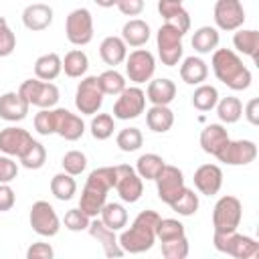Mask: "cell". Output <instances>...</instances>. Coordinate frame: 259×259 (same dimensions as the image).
<instances>
[{
    "mask_svg": "<svg viewBox=\"0 0 259 259\" xmlns=\"http://www.w3.org/2000/svg\"><path fill=\"white\" fill-rule=\"evenodd\" d=\"M115 166H103V168H95L89 172L87 182L81 190V198H79V210H83L89 219H97L101 208L107 202V192L111 188H115Z\"/></svg>",
    "mask_w": 259,
    "mask_h": 259,
    "instance_id": "6da1fadb",
    "label": "cell"
},
{
    "mask_svg": "<svg viewBox=\"0 0 259 259\" xmlns=\"http://www.w3.org/2000/svg\"><path fill=\"white\" fill-rule=\"evenodd\" d=\"M30 144H32V136L24 127L8 125V127L0 130V152H4L10 158L12 156L20 158Z\"/></svg>",
    "mask_w": 259,
    "mask_h": 259,
    "instance_id": "e0dca14e",
    "label": "cell"
},
{
    "mask_svg": "<svg viewBox=\"0 0 259 259\" xmlns=\"http://www.w3.org/2000/svg\"><path fill=\"white\" fill-rule=\"evenodd\" d=\"M51 192H53V196L57 200H63V202L71 200L75 196V192H77V182H75L73 176H69L65 172L55 174L51 178Z\"/></svg>",
    "mask_w": 259,
    "mask_h": 259,
    "instance_id": "8d00e7d4",
    "label": "cell"
},
{
    "mask_svg": "<svg viewBox=\"0 0 259 259\" xmlns=\"http://www.w3.org/2000/svg\"><path fill=\"white\" fill-rule=\"evenodd\" d=\"M20 97L28 105H36L40 109H53L59 101V89L55 83H45L38 79H26L18 87Z\"/></svg>",
    "mask_w": 259,
    "mask_h": 259,
    "instance_id": "52a82bcc",
    "label": "cell"
},
{
    "mask_svg": "<svg viewBox=\"0 0 259 259\" xmlns=\"http://www.w3.org/2000/svg\"><path fill=\"white\" fill-rule=\"evenodd\" d=\"M212 18L217 24V30H239L245 22V8L239 0H217Z\"/></svg>",
    "mask_w": 259,
    "mask_h": 259,
    "instance_id": "5bb4252c",
    "label": "cell"
},
{
    "mask_svg": "<svg viewBox=\"0 0 259 259\" xmlns=\"http://www.w3.org/2000/svg\"><path fill=\"white\" fill-rule=\"evenodd\" d=\"M158 12L164 16V24L174 26L182 34L188 32V28H190V16H188L186 8L180 2H176V0H160L158 2Z\"/></svg>",
    "mask_w": 259,
    "mask_h": 259,
    "instance_id": "ffe728a7",
    "label": "cell"
},
{
    "mask_svg": "<svg viewBox=\"0 0 259 259\" xmlns=\"http://www.w3.org/2000/svg\"><path fill=\"white\" fill-rule=\"evenodd\" d=\"M146 123L156 134H166L174 125V113L170 107L164 105H152L146 111Z\"/></svg>",
    "mask_w": 259,
    "mask_h": 259,
    "instance_id": "f546056e",
    "label": "cell"
},
{
    "mask_svg": "<svg viewBox=\"0 0 259 259\" xmlns=\"http://www.w3.org/2000/svg\"><path fill=\"white\" fill-rule=\"evenodd\" d=\"M146 109V93L140 87H125L113 103L115 119H136Z\"/></svg>",
    "mask_w": 259,
    "mask_h": 259,
    "instance_id": "4fadbf2b",
    "label": "cell"
},
{
    "mask_svg": "<svg viewBox=\"0 0 259 259\" xmlns=\"http://www.w3.org/2000/svg\"><path fill=\"white\" fill-rule=\"evenodd\" d=\"M208 77V67L200 57H186L180 65V79L186 85H202Z\"/></svg>",
    "mask_w": 259,
    "mask_h": 259,
    "instance_id": "4316f807",
    "label": "cell"
},
{
    "mask_svg": "<svg viewBox=\"0 0 259 259\" xmlns=\"http://www.w3.org/2000/svg\"><path fill=\"white\" fill-rule=\"evenodd\" d=\"M103 103V91L99 87L97 75L83 77L75 91V107L83 115H95Z\"/></svg>",
    "mask_w": 259,
    "mask_h": 259,
    "instance_id": "9c48e42d",
    "label": "cell"
},
{
    "mask_svg": "<svg viewBox=\"0 0 259 259\" xmlns=\"http://www.w3.org/2000/svg\"><path fill=\"white\" fill-rule=\"evenodd\" d=\"M89 130H91V136H93L95 140H99V142L111 138V136H113V130H115L113 115H109V113H97V115L91 119Z\"/></svg>",
    "mask_w": 259,
    "mask_h": 259,
    "instance_id": "b9f144b4",
    "label": "cell"
},
{
    "mask_svg": "<svg viewBox=\"0 0 259 259\" xmlns=\"http://www.w3.org/2000/svg\"><path fill=\"white\" fill-rule=\"evenodd\" d=\"M18 160H20V164H22L24 168H28V170H38V168H42L45 162H47V150H45V146H42L40 142L32 140V144L26 148V152H24Z\"/></svg>",
    "mask_w": 259,
    "mask_h": 259,
    "instance_id": "60d3db41",
    "label": "cell"
},
{
    "mask_svg": "<svg viewBox=\"0 0 259 259\" xmlns=\"http://www.w3.org/2000/svg\"><path fill=\"white\" fill-rule=\"evenodd\" d=\"M99 221L113 233L121 231L127 225V210L119 202H105V206L99 212Z\"/></svg>",
    "mask_w": 259,
    "mask_h": 259,
    "instance_id": "1f68e13d",
    "label": "cell"
},
{
    "mask_svg": "<svg viewBox=\"0 0 259 259\" xmlns=\"http://www.w3.org/2000/svg\"><path fill=\"white\" fill-rule=\"evenodd\" d=\"M30 105L20 97L18 91H6L0 95V117L6 121H20L28 115Z\"/></svg>",
    "mask_w": 259,
    "mask_h": 259,
    "instance_id": "cb8c5ba5",
    "label": "cell"
},
{
    "mask_svg": "<svg viewBox=\"0 0 259 259\" xmlns=\"http://www.w3.org/2000/svg\"><path fill=\"white\" fill-rule=\"evenodd\" d=\"M194 186L200 194L212 196L223 186V170L217 164H202L194 170Z\"/></svg>",
    "mask_w": 259,
    "mask_h": 259,
    "instance_id": "ac0fdd59",
    "label": "cell"
},
{
    "mask_svg": "<svg viewBox=\"0 0 259 259\" xmlns=\"http://www.w3.org/2000/svg\"><path fill=\"white\" fill-rule=\"evenodd\" d=\"M150 38V24L142 18H132L121 28V40L125 47H144Z\"/></svg>",
    "mask_w": 259,
    "mask_h": 259,
    "instance_id": "83f0119b",
    "label": "cell"
},
{
    "mask_svg": "<svg viewBox=\"0 0 259 259\" xmlns=\"http://www.w3.org/2000/svg\"><path fill=\"white\" fill-rule=\"evenodd\" d=\"M243 219V204L237 196L225 194L217 200L212 208V227L214 233H235Z\"/></svg>",
    "mask_w": 259,
    "mask_h": 259,
    "instance_id": "5b68a950",
    "label": "cell"
},
{
    "mask_svg": "<svg viewBox=\"0 0 259 259\" xmlns=\"http://www.w3.org/2000/svg\"><path fill=\"white\" fill-rule=\"evenodd\" d=\"M26 259H55V249L51 247V243H32L26 249Z\"/></svg>",
    "mask_w": 259,
    "mask_h": 259,
    "instance_id": "816d5d0a",
    "label": "cell"
},
{
    "mask_svg": "<svg viewBox=\"0 0 259 259\" xmlns=\"http://www.w3.org/2000/svg\"><path fill=\"white\" fill-rule=\"evenodd\" d=\"M51 22H53V8L49 4L34 2V4H28L22 10V24L28 30H32V32H38V30L49 28Z\"/></svg>",
    "mask_w": 259,
    "mask_h": 259,
    "instance_id": "44dd1931",
    "label": "cell"
},
{
    "mask_svg": "<svg viewBox=\"0 0 259 259\" xmlns=\"http://www.w3.org/2000/svg\"><path fill=\"white\" fill-rule=\"evenodd\" d=\"M170 208L174 212H178L180 217H190L198 210V194L190 188H184V192L170 204Z\"/></svg>",
    "mask_w": 259,
    "mask_h": 259,
    "instance_id": "ee69618b",
    "label": "cell"
},
{
    "mask_svg": "<svg viewBox=\"0 0 259 259\" xmlns=\"http://www.w3.org/2000/svg\"><path fill=\"white\" fill-rule=\"evenodd\" d=\"M16 202V194L12 190L10 184H0V212H6L14 206Z\"/></svg>",
    "mask_w": 259,
    "mask_h": 259,
    "instance_id": "db71d44e",
    "label": "cell"
},
{
    "mask_svg": "<svg viewBox=\"0 0 259 259\" xmlns=\"http://www.w3.org/2000/svg\"><path fill=\"white\" fill-rule=\"evenodd\" d=\"M180 237H186V233H184V225L178 219H160L158 221L156 239H160V243L174 241V239H180Z\"/></svg>",
    "mask_w": 259,
    "mask_h": 259,
    "instance_id": "ab89813d",
    "label": "cell"
},
{
    "mask_svg": "<svg viewBox=\"0 0 259 259\" xmlns=\"http://www.w3.org/2000/svg\"><path fill=\"white\" fill-rule=\"evenodd\" d=\"M212 73L214 77L233 91H243L251 85V71L245 67L241 57L231 49H217L212 53Z\"/></svg>",
    "mask_w": 259,
    "mask_h": 259,
    "instance_id": "3957f363",
    "label": "cell"
},
{
    "mask_svg": "<svg viewBox=\"0 0 259 259\" xmlns=\"http://www.w3.org/2000/svg\"><path fill=\"white\" fill-rule=\"evenodd\" d=\"M154 71H156V59L150 51L136 49L125 57V75L136 85L152 81Z\"/></svg>",
    "mask_w": 259,
    "mask_h": 259,
    "instance_id": "30bf717a",
    "label": "cell"
},
{
    "mask_svg": "<svg viewBox=\"0 0 259 259\" xmlns=\"http://www.w3.org/2000/svg\"><path fill=\"white\" fill-rule=\"evenodd\" d=\"M245 117L251 125H257L259 123V99L253 97L247 105H245Z\"/></svg>",
    "mask_w": 259,
    "mask_h": 259,
    "instance_id": "11a10c76",
    "label": "cell"
},
{
    "mask_svg": "<svg viewBox=\"0 0 259 259\" xmlns=\"http://www.w3.org/2000/svg\"><path fill=\"white\" fill-rule=\"evenodd\" d=\"M162 217L156 210H142L134 223L130 225V229H125L117 243L121 247L123 253H144L148 249H152V245L156 243V225Z\"/></svg>",
    "mask_w": 259,
    "mask_h": 259,
    "instance_id": "7a4b0ae2",
    "label": "cell"
},
{
    "mask_svg": "<svg viewBox=\"0 0 259 259\" xmlns=\"http://www.w3.org/2000/svg\"><path fill=\"white\" fill-rule=\"evenodd\" d=\"M182 32L176 30L174 26L170 24H162L156 32V49H158V57L162 61V65L166 67H174L180 63L182 59V51H184V45H182Z\"/></svg>",
    "mask_w": 259,
    "mask_h": 259,
    "instance_id": "8992f818",
    "label": "cell"
},
{
    "mask_svg": "<svg viewBox=\"0 0 259 259\" xmlns=\"http://www.w3.org/2000/svg\"><path fill=\"white\" fill-rule=\"evenodd\" d=\"M99 57L105 65H109L111 69H115L117 65H121L127 57V47L121 40V36H105L99 45Z\"/></svg>",
    "mask_w": 259,
    "mask_h": 259,
    "instance_id": "484cf974",
    "label": "cell"
},
{
    "mask_svg": "<svg viewBox=\"0 0 259 259\" xmlns=\"http://www.w3.org/2000/svg\"><path fill=\"white\" fill-rule=\"evenodd\" d=\"M87 231H89V235H91L93 239H97V241L101 243L103 253H105L107 259H121V257H123V251H121V247H119V243H117L115 233H113L111 229H107L99 219H93V221L89 223Z\"/></svg>",
    "mask_w": 259,
    "mask_h": 259,
    "instance_id": "d6986e66",
    "label": "cell"
},
{
    "mask_svg": "<svg viewBox=\"0 0 259 259\" xmlns=\"http://www.w3.org/2000/svg\"><path fill=\"white\" fill-rule=\"evenodd\" d=\"M115 144H117V148H119L121 152H136V150L142 148L144 136H142V132H140L138 127H123V130L117 134Z\"/></svg>",
    "mask_w": 259,
    "mask_h": 259,
    "instance_id": "7bdbcfd3",
    "label": "cell"
},
{
    "mask_svg": "<svg viewBox=\"0 0 259 259\" xmlns=\"http://www.w3.org/2000/svg\"><path fill=\"white\" fill-rule=\"evenodd\" d=\"M34 130L40 136L57 134V107H53V109H40L34 115Z\"/></svg>",
    "mask_w": 259,
    "mask_h": 259,
    "instance_id": "f6af8a7d",
    "label": "cell"
},
{
    "mask_svg": "<svg viewBox=\"0 0 259 259\" xmlns=\"http://www.w3.org/2000/svg\"><path fill=\"white\" fill-rule=\"evenodd\" d=\"M219 40H221V36H219V30L214 26H200V28L194 30L190 42H192V49L196 53L208 55V53H214L217 51Z\"/></svg>",
    "mask_w": 259,
    "mask_h": 259,
    "instance_id": "4dcf8cb0",
    "label": "cell"
},
{
    "mask_svg": "<svg viewBox=\"0 0 259 259\" xmlns=\"http://www.w3.org/2000/svg\"><path fill=\"white\" fill-rule=\"evenodd\" d=\"M57 134L67 142H75L85 134V123L79 115L65 107H57Z\"/></svg>",
    "mask_w": 259,
    "mask_h": 259,
    "instance_id": "7402d4cb",
    "label": "cell"
},
{
    "mask_svg": "<svg viewBox=\"0 0 259 259\" xmlns=\"http://www.w3.org/2000/svg\"><path fill=\"white\" fill-rule=\"evenodd\" d=\"M63 223H65V229H69V231L77 233V231H87V227H89L91 219H89L83 210H79V208H71V210H67V212H65Z\"/></svg>",
    "mask_w": 259,
    "mask_h": 259,
    "instance_id": "c3c4849f",
    "label": "cell"
},
{
    "mask_svg": "<svg viewBox=\"0 0 259 259\" xmlns=\"http://www.w3.org/2000/svg\"><path fill=\"white\" fill-rule=\"evenodd\" d=\"M87 69H89V59H87V55L81 49H73V51H69L65 55V59H63V71H65L67 77L79 79V77H83L87 73Z\"/></svg>",
    "mask_w": 259,
    "mask_h": 259,
    "instance_id": "e575fe53",
    "label": "cell"
},
{
    "mask_svg": "<svg viewBox=\"0 0 259 259\" xmlns=\"http://www.w3.org/2000/svg\"><path fill=\"white\" fill-rule=\"evenodd\" d=\"M229 140V132L223 123H208L200 132V148L210 156H217Z\"/></svg>",
    "mask_w": 259,
    "mask_h": 259,
    "instance_id": "d4e9b609",
    "label": "cell"
},
{
    "mask_svg": "<svg viewBox=\"0 0 259 259\" xmlns=\"http://www.w3.org/2000/svg\"><path fill=\"white\" fill-rule=\"evenodd\" d=\"M190 253V245L186 237L174 239V241H166L162 243V255L166 259H186Z\"/></svg>",
    "mask_w": 259,
    "mask_h": 259,
    "instance_id": "7dc6e473",
    "label": "cell"
},
{
    "mask_svg": "<svg viewBox=\"0 0 259 259\" xmlns=\"http://www.w3.org/2000/svg\"><path fill=\"white\" fill-rule=\"evenodd\" d=\"M233 45L239 53L251 57L253 61H257V53H259V32L249 28V30H243L239 28L233 36Z\"/></svg>",
    "mask_w": 259,
    "mask_h": 259,
    "instance_id": "836d02e7",
    "label": "cell"
},
{
    "mask_svg": "<svg viewBox=\"0 0 259 259\" xmlns=\"http://www.w3.org/2000/svg\"><path fill=\"white\" fill-rule=\"evenodd\" d=\"M61 164H63L65 174H69V176H79V174L85 170V166H87V156H85L83 152H79V150H71V152H67V154L63 156Z\"/></svg>",
    "mask_w": 259,
    "mask_h": 259,
    "instance_id": "bcb514c9",
    "label": "cell"
},
{
    "mask_svg": "<svg viewBox=\"0 0 259 259\" xmlns=\"http://www.w3.org/2000/svg\"><path fill=\"white\" fill-rule=\"evenodd\" d=\"M67 40L75 47H85L93 38V16L87 8H75L65 20Z\"/></svg>",
    "mask_w": 259,
    "mask_h": 259,
    "instance_id": "ba28073f",
    "label": "cell"
},
{
    "mask_svg": "<svg viewBox=\"0 0 259 259\" xmlns=\"http://www.w3.org/2000/svg\"><path fill=\"white\" fill-rule=\"evenodd\" d=\"M18 166L10 156H0V184H8L16 178Z\"/></svg>",
    "mask_w": 259,
    "mask_h": 259,
    "instance_id": "f907efd6",
    "label": "cell"
},
{
    "mask_svg": "<svg viewBox=\"0 0 259 259\" xmlns=\"http://www.w3.org/2000/svg\"><path fill=\"white\" fill-rule=\"evenodd\" d=\"M156 182V188H158V198L162 202H166L168 206L184 192V174L178 166H172V164H166L160 172V176L154 180Z\"/></svg>",
    "mask_w": 259,
    "mask_h": 259,
    "instance_id": "7c38bea8",
    "label": "cell"
},
{
    "mask_svg": "<svg viewBox=\"0 0 259 259\" xmlns=\"http://www.w3.org/2000/svg\"><path fill=\"white\" fill-rule=\"evenodd\" d=\"M214 158L229 166H247L257 158V146L251 140H229Z\"/></svg>",
    "mask_w": 259,
    "mask_h": 259,
    "instance_id": "9a60e30c",
    "label": "cell"
},
{
    "mask_svg": "<svg viewBox=\"0 0 259 259\" xmlns=\"http://www.w3.org/2000/svg\"><path fill=\"white\" fill-rule=\"evenodd\" d=\"M61 71H63V59L57 53L40 55L34 61V75H36L38 81L51 83L53 79H57L61 75Z\"/></svg>",
    "mask_w": 259,
    "mask_h": 259,
    "instance_id": "f1b7e54d",
    "label": "cell"
},
{
    "mask_svg": "<svg viewBox=\"0 0 259 259\" xmlns=\"http://www.w3.org/2000/svg\"><path fill=\"white\" fill-rule=\"evenodd\" d=\"M166 166L164 158L158 156V154H142L136 162V174L140 178H146V180H156L162 172V168Z\"/></svg>",
    "mask_w": 259,
    "mask_h": 259,
    "instance_id": "d6a6232c",
    "label": "cell"
},
{
    "mask_svg": "<svg viewBox=\"0 0 259 259\" xmlns=\"http://www.w3.org/2000/svg\"><path fill=\"white\" fill-rule=\"evenodd\" d=\"M144 93H146V99L152 105H164V107H168L174 101V97H176V85H174L172 79L160 77V79H152L148 83V89Z\"/></svg>",
    "mask_w": 259,
    "mask_h": 259,
    "instance_id": "603a6c76",
    "label": "cell"
},
{
    "mask_svg": "<svg viewBox=\"0 0 259 259\" xmlns=\"http://www.w3.org/2000/svg\"><path fill=\"white\" fill-rule=\"evenodd\" d=\"M217 115L223 123H237L243 115V103L239 97L227 95L223 99H219L217 103Z\"/></svg>",
    "mask_w": 259,
    "mask_h": 259,
    "instance_id": "d590c367",
    "label": "cell"
},
{
    "mask_svg": "<svg viewBox=\"0 0 259 259\" xmlns=\"http://www.w3.org/2000/svg\"><path fill=\"white\" fill-rule=\"evenodd\" d=\"M212 245L217 251L227 253L235 259H255L259 257V243L253 237L241 235V233H214Z\"/></svg>",
    "mask_w": 259,
    "mask_h": 259,
    "instance_id": "277c9868",
    "label": "cell"
},
{
    "mask_svg": "<svg viewBox=\"0 0 259 259\" xmlns=\"http://www.w3.org/2000/svg\"><path fill=\"white\" fill-rule=\"evenodd\" d=\"M14 49H16V36L8 26L6 18H0V57L12 55Z\"/></svg>",
    "mask_w": 259,
    "mask_h": 259,
    "instance_id": "681fc988",
    "label": "cell"
},
{
    "mask_svg": "<svg viewBox=\"0 0 259 259\" xmlns=\"http://www.w3.org/2000/svg\"><path fill=\"white\" fill-rule=\"evenodd\" d=\"M115 172H117V178H115V190L119 194V198L123 202H138L144 194V184H142V178L136 174V170L127 164H119L115 166Z\"/></svg>",
    "mask_w": 259,
    "mask_h": 259,
    "instance_id": "2e32d148",
    "label": "cell"
},
{
    "mask_svg": "<svg viewBox=\"0 0 259 259\" xmlns=\"http://www.w3.org/2000/svg\"><path fill=\"white\" fill-rule=\"evenodd\" d=\"M255 259H259V257H255Z\"/></svg>",
    "mask_w": 259,
    "mask_h": 259,
    "instance_id": "9f6ffc18",
    "label": "cell"
},
{
    "mask_svg": "<svg viewBox=\"0 0 259 259\" xmlns=\"http://www.w3.org/2000/svg\"><path fill=\"white\" fill-rule=\"evenodd\" d=\"M97 79H99V87H101L103 95H119L125 89V77L115 69L103 71Z\"/></svg>",
    "mask_w": 259,
    "mask_h": 259,
    "instance_id": "f35d334b",
    "label": "cell"
},
{
    "mask_svg": "<svg viewBox=\"0 0 259 259\" xmlns=\"http://www.w3.org/2000/svg\"><path fill=\"white\" fill-rule=\"evenodd\" d=\"M28 221H30L32 231L40 237H55L61 229V221H59L53 204H49L47 200H36L30 206Z\"/></svg>",
    "mask_w": 259,
    "mask_h": 259,
    "instance_id": "8fae6325",
    "label": "cell"
},
{
    "mask_svg": "<svg viewBox=\"0 0 259 259\" xmlns=\"http://www.w3.org/2000/svg\"><path fill=\"white\" fill-rule=\"evenodd\" d=\"M115 6L123 16H138L144 10L142 0H119V2H115Z\"/></svg>",
    "mask_w": 259,
    "mask_h": 259,
    "instance_id": "f5cc1de1",
    "label": "cell"
},
{
    "mask_svg": "<svg viewBox=\"0 0 259 259\" xmlns=\"http://www.w3.org/2000/svg\"><path fill=\"white\" fill-rule=\"evenodd\" d=\"M217 103H219V91H217V87L202 83V85H198L194 89V93H192V105L198 111H210V109L217 107Z\"/></svg>",
    "mask_w": 259,
    "mask_h": 259,
    "instance_id": "74e56055",
    "label": "cell"
}]
</instances>
